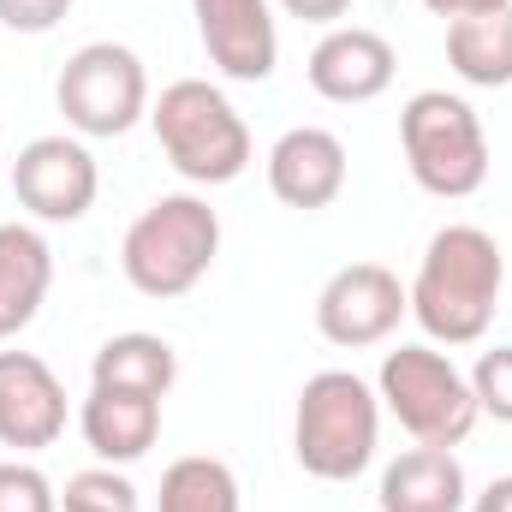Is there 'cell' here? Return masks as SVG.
<instances>
[{
	"instance_id": "1",
	"label": "cell",
	"mask_w": 512,
	"mask_h": 512,
	"mask_svg": "<svg viewBox=\"0 0 512 512\" xmlns=\"http://www.w3.org/2000/svg\"><path fill=\"white\" fill-rule=\"evenodd\" d=\"M501 286H507V256L495 245V233L459 221L423 245V262H417L405 298H411L417 328L435 346H477L495 322Z\"/></svg>"
},
{
	"instance_id": "5",
	"label": "cell",
	"mask_w": 512,
	"mask_h": 512,
	"mask_svg": "<svg viewBox=\"0 0 512 512\" xmlns=\"http://www.w3.org/2000/svg\"><path fill=\"white\" fill-rule=\"evenodd\" d=\"M399 149L429 197H477L489 185V131L465 96L417 90L399 108Z\"/></svg>"
},
{
	"instance_id": "20",
	"label": "cell",
	"mask_w": 512,
	"mask_h": 512,
	"mask_svg": "<svg viewBox=\"0 0 512 512\" xmlns=\"http://www.w3.org/2000/svg\"><path fill=\"white\" fill-rule=\"evenodd\" d=\"M60 512H143V495L120 465H90V471L66 477Z\"/></svg>"
},
{
	"instance_id": "26",
	"label": "cell",
	"mask_w": 512,
	"mask_h": 512,
	"mask_svg": "<svg viewBox=\"0 0 512 512\" xmlns=\"http://www.w3.org/2000/svg\"><path fill=\"white\" fill-rule=\"evenodd\" d=\"M471 512H512V477H495V483L471 501Z\"/></svg>"
},
{
	"instance_id": "8",
	"label": "cell",
	"mask_w": 512,
	"mask_h": 512,
	"mask_svg": "<svg viewBox=\"0 0 512 512\" xmlns=\"http://www.w3.org/2000/svg\"><path fill=\"white\" fill-rule=\"evenodd\" d=\"M96 191H102V173H96V155L84 149V137H30L12 161V197L30 221H48V227H72L96 209Z\"/></svg>"
},
{
	"instance_id": "2",
	"label": "cell",
	"mask_w": 512,
	"mask_h": 512,
	"mask_svg": "<svg viewBox=\"0 0 512 512\" xmlns=\"http://www.w3.org/2000/svg\"><path fill=\"white\" fill-rule=\"evenodd\" d=\"M382 441V399L352 370H316L298 387L292 411V453L316 483H352L376 465Z\"/></svg>"
},
{
	"instance_id": "16",
	"label": "cell",
	"mask_w": 512,
	"mask_h": 512,
	"mask_svg": "<svg viewBox=\"0 0 512 512\" xmlns=\"http://www.w3.org/2000/svg\"><path fill=\"white\" fill-rule=\"evenodd\" d=\"M54 286V251L30 221H0V340L24 334Z\"/></svg>"
},
{
	"instance_id": "9",
	"label": "cell",
	"mask_w": 512,
	"mask_h": 512,
	"mask_svg": "<svg viewBox=\"0 0 512 512\" xmlns=\"http://www.w3.org/2000/svg\"><path fill=\"white\" fill-rule=\"evenodd\" d=\"M405 316H411V298H405L399 274L382 262H346L316 292V328L328 346H346V352L382 346Z\"/></svg>"
},
{
	"instance_id": "19",
	"label": "cell",
	"mask_w": 512,
	"mask_h": 512,
	"mask_svg": "<svg viewBox=\"0 0 512 512\" xmlns=\"http://www.w3.org/2000/svg\"><path fill=\"white\" fill-rule=\"evenodd\" d=\"M155 512H239V477L221 459H209V453L173 459L161 471Z\"/></svg>"
},
{
	"instance_id": "24",
	"label": "cell",
	"mask_w": 512,
	"mask_h": 512,
	"mask_svg": "<svg viewBox=\"0 0 512 512\" xmlns=\"http://www.w3.org/2000/svg\"><path fill=\"white\" fill-rule=\"evenodd\" d=\"M280 12H292V18H304V24H340L346 12H352V0H280Z\"/></svg>"
},
{
	"instance_id": "18",
	"label": "cell",
	"mask_w": 512,
	"mask_h": 512,
	"mask_svg": "<svg viewBox=\"0 0 512 512\" xmlns=\"http://www.w3.org/2000/svg\"><path fill=\"white\" fill-rule=\"evenodd\" d=\"M173 382H179V352L161 334H114L90 358V387H131V393L167 399Z\"/></svg>"
},
{
	"instance_id": "3",
	"label": "cell",
	"mask_w": 512,
	"mask_h": 512,
	"mask_svg": "<svg viewBox=\"0 0 512 512\" xmlns=\"http://www.w3.org/2000/svg\"><path fill=\"white\" fill-rule=\"evenodd\" d=\"M221 256V215L197 191L155 197L126 227L120 268L143 298H185Z\"/></svg>"
},
{
	"instance_id": "12",
	"label": "cell",
	"mask_w": 512,
	"mask_h": 512,
	"mask_svg": "<svg viewBox=\"0 0 512 512\" xmlns=\"http://www.w3.org/2000/svg\"><path fill=\"white\" fill-rule=\"evenodd\" d=\"M393 42L382 30H364V24H334L316 48H310V90L322 102H340V108H358V102H376L387 84H393Z\"/></svg>"
},
{
	"instance_id": "11",
	"label": "cell",
	"mask_w": 512,
	"mask_h": 512,
	"mask_svg": "<svg viewBox=\"0 0 512 512\" xmlns=\"http://www.w3.org/2000/svg\"><path fill=\"white\" fill-rule=\"evenodd\" d=\"M66 435V387L36 352H0V447L42 453Z\"/></svg>"
},
{
	"instance_id": "13",
	"label": "cell",
	"mask_w": 512,
	"mask_h": 512,
	"mask_svg": "<svg viewBox=\"0 0 512 512\" xmlns=\"http://www.w3.org/2000/svg\"><path fill=\"white\" fill-rule=\"evenodd\" d=\"M268 191L286 203V209H328L340 191H346V143L328 126H292L274 137L268 149Z\"/></svg>"
},
{
	"instance_id": "22",
	"label": "cell",
	"mask_w": 512,
	"mask_h": 512,
	"mask_svg": "<svg viewBox=\"0 0 512 512\" xmlns=\"http://www.w3.org/2000/svg\"><path fill=\"white\" fill-rule=\"evenodd\" d=\"M471 393H477V411L512 423V346H489L471 370Z\"/></svg>"
},
{
	"instance_id": "7",
	"label": "cell",
	"mask_w": 512,
	"mask_h": 512,
	"mask_svg": "<svg viewBox=\"0 0 512 512\" xmlns=\"http://www.w3.org/2000/svg\"><path fill=\"white\" fill-rule=\"evenodd\" d=\"M54 102L78 137H126L149 120V72L126 42H84L54 78Z\"/></svg>"
},
{
	"instance_id": "25",
	"label": "cell",
	"mask_w": 512,
	"mask_h": 512,
	"mask_svg": "<svg viewBox=\"0 0 512 512\" xmlns=\"http://www.w3.org/2000/svg\"><path fill=\"white\" fill-rule=\"evenodd\" d=\"M423 6H429L435 18H447V24H453V18H477V12H501V6H512V0H423Z\"/></svg>"
},
{
	"instance_id": "17",
	"label": "cell",
	"mask_w": 512,
	"mask_h": 512,
	"mask_svg": "<svg viewBox=\"0 0 512 512\" xmlns=\"http://www.w3.org/2000/svg\"><path fill=\"white\" fill-rule=\"evenodd\" d=\"M447 66L471 90H507L512 84V6L453 18L447 24Z\"/></svg>"
},
{
	"instance_id": "4",
	"label": "cell",
	"mask_w": 512,
	"mask_h": 512,
	"mask_svg": "<svg viewBox=\"0 0 512 512\" xmlns=\"http://www.w3.org/2000/svg\"><path fill=\"white\" fill-rule=\"evenodd\" d=\"M149 126L161 155L191 185H233L251 167V126L209 78H179L149 102Z\"/></svg>"
},
{
	"instance_id": "10",
	"label": "cell",
	"mask_w": 512,
	"mask_h": 512,
	"mask_svg": "<svg viewBox=\"0 0 512 512\" xmlns=\"http://www.w3.org/2000/svg\"><path fill=\"white\" fill-rule=\"evenodd\" d=\"M191 12H197L203 54H209V66H221V78H233V84L274 78L280 30H274L268 0H191Z\"/></svg>"
},
{
	"instance_id": "15",
	"label": "cell",
	"mask_w": 512,
	"mask_h": 512,
	"mask_svg": "<svg viewBox=\"0 0 512 512\" xmlns=\"http://www.w3.org/2000/svg\"><path fill=\"white\" fill-rule=\"evenodd\" d=\"M382 512H465L471 483L453 447H411L382 471Z\"/></svg>"
},
{
	"instance_id": "23",
	"label": "cell",
	"mask_w": 512,
	"mask_h": 512,
	"mask_svg": "<svg viewBox=\"0 0 512 512\" xmlns=\"http://www.w3.org/2000/svg\"><path fill=\"white\" fill-rule=\"evenodd\" d=\"M66 12H72V0H0V24L18 36H48Z\"/></svg>"
},
{
	"instance_id": "6",
	"label": "cell",
	"mask_w": 512,
	"mask_h": 512,
	"mask_svg": "<svg viewBox=\"0 0 512 512\" xmlns=\"http://www.w3.org/2000/svg\"><path fill=\"white\" fill-rule=\"evenodd\" d=\"M376 399L399 417V429L417 447H459L477 429V417H483L477 393H471V376L435 346L387 352L382 376H376Z\"/></svg>"
},
{
	"instance_id": "14",
	"label": "cell",
	"mask_w": 512,
	"mask_h": 512,
	"mask_svg": "<svg viewBox=\"0 0 512 512\" xmlns=\"http://www.w3.org/2000/svg\"><path fill=\"white\" fill-rule=\"evenodd\" d=\"M78 429L102 465H137L161 435V399L131 387H90V399L78 405Z\"/></svg>"
},
{
	"instance_id": "21",
	"label": "cell",
	"mask_w": 512,
	"mask_h": 512,
	"mask_svg": "<svg viewBox=\"0 0 512 512\" xmlns=\"http://www.w3.org/2000/svg\"><path fill=\"white\" fill-rule=\"evenodd\" d=\"M0 512H60V489L24 459H0Z\"/></svg>"
}]
</instances>
